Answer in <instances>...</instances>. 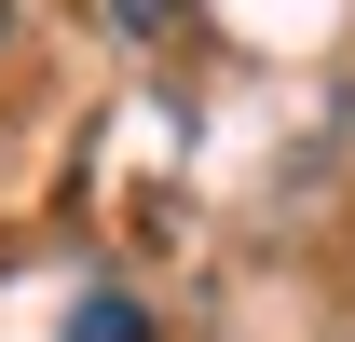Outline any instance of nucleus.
<instances>
[{"mask_svg":"<svg viewBox=\"0 0 355 342\" xmlns=\"http://www.w3.org/2000/svg\"><path fill=\"white\" fill-rule=\"evenodd\" d=\"M69 342H150V329H137V301H123V288H96L83 315H69Z\"/></svg>","mask_w":355,"mask_h":342,"instance_id":"nucleus-1","label":"nucleus"}]
</instances>
